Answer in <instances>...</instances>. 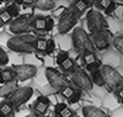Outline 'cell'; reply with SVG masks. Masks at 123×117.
Instances as JSON below:
<instances>
[{"instance_id":"cell-1","label":"cell","mask_w":123,"mask_h":117,"mask_svg":"<svg viewBox=\"0 0 123 117\" xmlns=\"http://www.w3.org/2000/svg\"><path fill=\"white\" fill-rule=\"evenodd\" d=\"M35 35L25 33V35H16L10 37L6 42V47L15 53H24V54H32L35 52Z\"/></svg>"},{"instance_id":"cell-2","label":"cell","mask_w":123,"mask_h":117,"mask_svg":"<svg viewBox=\"0 0 123 117\" xmlns=\"http://www.w3.org/2000/svg\"><path fill=\"white\" fill-rule=\"evenodd\" d=\"M71 42H73L74 48L80 53L96 51L94 43H92V41H91L90 33H87L86 31L81 27H74L73 28V32H71Z\"/></svg>"},{"instance_id":"cell-3","label":"cell","mask_w":123,"mask_h":117,"mask_svg":"<svg viewBox=\"0 0 123 117\" xmlns=\"http://www.w3.org/2000/svg\"><path fill=\"white\" fill-rule=\"evenodd\" d=\"M101 72L104 75L105 85L110 91H116L119 86L123 85V77L110 64H102Z\"/></svg>"},{"instance_id":"cell-4","label":"cell","mask_w":123,"mask_h":117,"mask_svg":"<svg viewBox=\"0 0 123 117\" xmlns=\"http://www.w3.org/2000/svg\"><path fill=\"white\" fill-rule=\"evenodd\" d=\"M7 26H9V31L14 36L31 33V31H33L32 15H20L16 19H14Z\"/></svg>"},{"instance_id":"cell-5","label":"cell","mask_w":123,"mask_h":117,"mask_svg":"<svg viewBox=\"0 0 123 117\" xmlns=\"http://www.w3.org/2000/svg\"><path fill=\"white\" fill-rule=\"evenodd\" d=\"M86 24H87V28L90 33L96 32V31H100V30H106L110 27L107 19L98 10H87Z\"/></svg>"},{"instance_id":"cell-6","label":"cell","mask_w":123,"mask_h":117,"mask_svg":"<svg viewBox=\"0 0 123 117\" xmlns=\"http://www.w3.org/2000/svg\"><path fill=\"white\" fill-rule=\"evenodd\" d=\"M90 37L95 46V49L104 52L112 46V41H113L115 36L112 35V32L108 28H106V30H100L96 31V32L90 33Z\"/></svg>"},{"instance_id":"cell-7","label":"cell","mask_w":123,"mask_h":117,"mask_svg":"<svg viewBox=\"0 0 123 117\" xmlns=\"http://www.w3.org/2000/svg\"><path fill=\"white\" fill-rule=\"evenodd\" d=\"M79 17L71 11L70 7H68L65 11L58 17V25L57 30L59 35H67L68 32L73 31V28L76 26Z\"/></svg>"},{"instance_id":"cell-8","label":"cell","mask_w":123,"mask_h":117,"mask_svg":"<svg viewBox=\"0 0 123 117\" xmlns=\"http://www.w3.org/2000/svg\"><path fill=\"white\" fill-rule=\"evenodd\" d=\"M33 95V89L30 86H20L16 88L11 94L6 98L12 104V106L16 109H18L20 106H22L24 104H26Z\"/></svg>"},{"instance_id":"cell-9","label":"cell","mask_w":123,"mask_h":117,"mask_svg":"<svg viewBox=\"0 0 123 117\" xmlns=\"http://www.w3.org/2000/svg\"><path fill=\"white\" fill-rule=\"evenodd\" d=\"M70 81L83 91H91L92 85H94L89 74L81 68H76L70 74Z\"/></svg>"},{"instance_id":"cell-10","label":"cell","mask_w":123,"mask_h":117,"mask_svg":"<svg viewBox=\"0 0 123 117\" xmlns=\"http://www.w3.org/2000/svg\"><path fill=\"white\" fill-rule=\"evenodd\" d=\"M44 74H46V79L48 80L49 85L55 91L62 90L64 86H67V85L69 84V81L64 77V74H62L59 70H57L54 68H50V67L49 68H46Z\"/></svg>"},{"instance_id":"cell-11","label":"cell","mask_w":123,"mask_h":117,"mask_svg":"<svg viewBox=\"0 0 123 117\" xmlns=\"http://www.w3.org/2000/svg\"><path fill=\"white\" fill-rule=\"evenodd\" d=\"M12 68L16 72V75H17V80L18 81H25L28 79H32L37 75V67L32 65V64H15L12 65Z\"/></svg>"},{"instance_id":"cell-12","label":"cell","mask_w":123,"mask_h":117,"mask_svg":"<svg viewBox=\"0 0 123 117\" xmlns=\"http://www.w3.org/2000/svg\"><path fill=\"white\" fill-rule=\"evenodd\" d=\"M91 4L92 3L90 0H73V3L70 5V10L80 19L89 10Z\"/></svg>"},{"instance_id":"cell-13","label":"cell","mask_w":123,"mask_h":117,"mask_svg":"<svg viewBox=\"0 0 123 117\" xmlns=\"http://www.w3.org/2000/svg\"><path fill=\"white\" fill-rule=\"evenodd\" d=\"M49 105H50V101L47 96H38L37 100L32 104V106H31V110L35 113L44 116V113L47 112V110L49 107Z\"/></svg>"},{"instance_id":"cell-14","label":"cell","mask_w":123,"mask_h":117,"mask_svg":"<svg viewBox=\"0 0 123 117\" xmlns=\"http://www.w3.org/2000/svg\"><path fill=\"white\" fill-rule=\"evenodd\" d=\"M57 6L55 0H33L32 7L41 11H52Z\"/></svg>"},{"instance_id":"cell-15","label":"cell","mask_w":123,"mask_h":117,"mask_svg":"<svg viewBox=\"0 0 123 117\" xmlns=\"http://www.w3.org/2000/svg\"><path fill=\"white\" fill-rule=\"evenodd\" d=\"M15 80H17V75L12 67L11 68L5 67L4 69H0V85L9 81H15Z\"/></svg>"},{"instance_id":"cell-16","label":"cell","mask_w":123,"mask_h":117,"mask_svg":"<svg viewBox=\"0 0 123 117\" xmlns=\"http://www.w3.org/2000/svg\"><path fill=\"white\" fill-rule=\"evenodd\" d=\"M81 111H83L84 117H108L107 113L104 110L96 107V106H92V105L84 106V107L81 109Z\"/></svg>"},{"instance_id":"cell-17","label":"cell","mask_w":123,"mask_h":117,"mask_svg":"<svg viewBox=\"0 0 123 117\" xmlns=\"http://www.w3.org/2000/svg\"><path fill=\"white\" fill-rule=\"evenodd\" d=\"M32 28L36 31H44L46 30V16H41V15L32 16Z\"/></svg>"},{"instance_id":"cell-18","label":"cell","mask_w":123,"mask_h":117,"mask_svg":"<svg viewBox=\"0 0 123 117\" xmlns=\"http://www.w3.org/2000/svg\"><path fill=\"white\" fill-rule=\"evenodd\" d=\"M59 68L62 69V72L65 73V74H71L78 67L75 64V62L69 57V58H67L63 63H62V64H59Z\"/></svg>"},{"instance_id":"cell-19","label":"cell","mask_w":123,"mask_h":117,"mask_svg":"<svg viewBox=\"0 0 123 117\" xmlns=\"http://www.w3.org/2000/svg\"><path fill=\"white\" fill-rule=\"evenodd\" d=\"M14 110H15V107H14L12 104L7 99L3 100L1 102H0V112L3 113L4 117H10L14 113Z\"/></svg>"},{"instance_id":"cell-20","label":"cell","mask_w":123,"mask_h":117,"mask_svg":"<svg viewBox=\"0 0 123 117\" xmlns=\"http://www.w3.org/2000/svg\"><path fill=\"white\" fill-rule=\"evenodd\" d=\"M16 88H17V86H16V80H15V81H9V83L3 84V86L0 88V96L6 99Z\"/></svg>"},{"instance_id":"cell-21","label":"cell","mask_w":123,"mask_h":117,"mask_svg":"<svg viewBox=\"0 0 123 117\" xmlns=\"http://www.w3.org/2000/svg\"><path fill=\"white\" fill-rule=\"evenodd\" d=\"M92 83L97 86H104L105 85V80H104V75H102V72H101V68L100 69H96L94 72H91V75H90Z\"/></svg>"},{"instance_id":"cell-22","label":"cell","mask_w":123,"mask_h":117,"mask_svg":"<svg viewBox=\"0 0 123 117\" xmlns=\"http://www.w3.org/2000/svg\"><path fill=\"white\" fill-rule=\"evenodd\" d=\"M46 46H47V39L44 37H36L35 41V52L46 54Z\"/></svg>"},{"instance_id":"cell-23","label":"cell","mask_w":123,"mask_h":117,"mask_svg":"<svg viewBox=\"0 0 123 117\" xmlns=\"http://www.w3.org/2000/svg\"><path fill=\"white\" fill-rule=\"evenodd\" d=\"M97 59L98 58L96 56L95 51L94 52H84V53H81V62L84 63V65H89V64H91V63L96 62Z\"/></svg>"},{"instance_id":"cell-24","label":"cell","mask_w":123,"mask_h":117,"mask_svg":"<svg viewBox=\"0 0 123 117\" xmlns=\"http://www.w3.org/2000/svg\"><path fill=\"white\" fill-rule=\"evenodd\" d=\"M112 46L115 47V49L119 53L121 56H123V35L115 36L113 41H112Z\"/></svg>"},{"instance_id":"cell-25","label":"cell","mask_w":123,"mask_h":117,"mask_svg":"<svg viewBox=\"0 0 123 117\" xmlns=\"http://www.w3.org/2000/svg\"><path fill=\"white\" fill-rule=\"evenodd\" d=\"M0 20H1V22L4 24V26H6L14 20V17L11 16V14L9 13V10L5 7V9L0 10Z\"/></svg>"},{"instance_id":"cell-26","label":"cell","mask_w":123,"mask_h":117,"mask_svg":"<svg viewBox=\"0 0 123 117\" xmlns=\"http://www.w3.org/2000/svg\"><path fill=\"white\" fill-rule=\"evenodd\" d=\"M75 91V89H74V86L73 85H70V84H68L67 86H64L62 90H59L58 92L62 95V96H63L64 99H69L71 95H73V92Z\"/></svg>"},{"instance_id":"cell-27","label":"cell","mask_w":123,"mask_h":117,"mask_svg":"<svg viewBox=\"0 0 123 117\" xmlns=\"http://www.w3.org/2000/svg\"><path fill=\"white\" fill-rule=\"evenodd\" d=\"M81 96H83V90H75L74 92H73V95L68 99V102L70 104V105H74V104H78L80 100H81Z\"/></svg>"},{"instance_id":"cell-28","label":"cell","mask_w":123,"mask_h":117,"mask_svg":"<svg viewBox=\"0 0 123 117\" xmlns=\"http://www.w3.org/2000/svg\"><path fill=\"white\" fill-rule=\"evenodd\" d=\"M57 48V45H55V39L54 38H50L47 41V46H46V54L47 56H52L54 51Z\"/></svg>"},{"instance_id":"cell-29","label":"cell","mask_w":123,"mask_h":117,"mask_svg":"<svg viewBox=\"0 0 123 117\" xmlns=\"http://www.w3.org/2000/svg\"><path fill=\"white\" fill-rule=\"evenodd\" d=\"M6 9L9 10V13L11 14V16H12L14 19H16L17 16H20V5L12 3V4H10Z\"/></svg>"},{"instance_id":"cell-30","label":"cell","mask_w":123,"mask_h":117,"mask_svg":"<svg viewBox=\"0 0 123 117\" xmlns=\"http://www.w3.org/2000/svg\"><path fill=\"white\" fill-rule=\"evenodd\" d=\"M9 63V54L7 52L0 46V67H4Z\"/></svg>"},{"instance_id":"cell-31","label":"cell","mask_w":123,"mask_h":117,"mask_svg":"<svg viewBox=\"0 0 123 117\" xmlns=\"http://www.w3.org/2000/svg\"><path fill=\"white\" fill-rule=\"evenodd\" d=\"M67 58H69V52L68 51H60L59 53H58V56H57V58H55V62H57V64L59 65V64H62Z\"/></svg>"},{"instance_id":"cell-32","label":"cell","mask_w":123,"mask_h":117,"mask_svg":"<svg viewBox=\"0 0 123 117\" xmlns=\"http://www.w3.org/2000/svg\"><path fill=\"white\" fill-rule=\"evenodd\" d=\"M111 1H112V0H94V5L98 10H105Z\"/></svg>"},{"instance_id":"cell-33","label":"cell","mask_w":123,"mask_h":117,"mask_svg":"<svg viewBox=\"0 0 123 117\" xmlns=\"http://www.w3.org/2000/svg\"><path fill=\"white\" fill-rule=\"evenodd\" d=\"M74 116H75V113L68 107V105L62 111H59V113L57 115V117H74Z\"/></svg>"},{"instance_id":"cell-34","label":"cell","mask_w":123,"mask_h":117,"mask_svg":"<svg viewBox=\"0 0 123 117\" xmlns=\"http://www.w3.org/2000/svg\"><path fill=\"white\" fill-rule=\"evenodd\" d=\"M102 67V62L100 60V59H97L96 62H94V63H91V64H89V65H85V69L87 70V72H94V70H96V69H100Z\"/></svg>"},{"instance_id":"cell-35","label":"cell","mask_w":123,"mask_h":117,"mask_svg":"<svg viewBox=\"0 0 123 117\" xmlns=\"http://www.w3.org/2000/svg\"><path fill=\"white\" fill-rule=\"evenodd\" d=\"M116 9H117V3L115 1V0H112V1L108 4V6L104 10V13L106 15H110V14H113L116 11Z\"/></svg>"},{"instance_id":"cell-36","label":"cell","mask_w":123,"mask_h":117,"mask_svg":"<svg viewBox=\"0 0 123 117\" xmlns=\"http://www.w3.org/2000/svg\"><path fill=\"white\" fill-rule=\"evenodd\" d=\"M54 27V20L52 16H46V32H49V31H52Z\"/></svg>"},{"instance_id":"cell-37","label":"cell","mask_w":123,"mask_h":117,"mask_svg":"<svg viewBox=\"0 0 123 117\" xmlns=\"http://www.w3.org/2000/svg\"><path fill=\"white\" fill-rule=\"evenodd\" d=\"M115 95H116L117 100H118L121 104H123V85H122V86H119V88L115 91Z\"/></svg>"},{"instance_id":"cell-38","label":"cell","mask_w":123,"mask_h":117,"mask_svg":"<svg viewBox=\"0 0 123 117\" xmlns=\"http://www.w3.org/2000/svg\"><path fill=\"white\" fill-rule=\"evenodd\" d=\"M65 106H67V105H65L64 102H60V104H57V105L54 106V115L57 116V115L59 113V111H62V110H63V109L65 107Z\"/></svg>"},{"instance_id":"cell-39","label":"cell","mask_w":123,"mask_h":117,"mask_svg":"<svg viewBox=\"0 0 123 117\" xmlns=\"http://www.w3.org/2000/svg\"><path fill=\"white\" fill-rule=\"evenodd\" d=\"M68 7H64V6H60L59 9H58V11H54V10H53V15H54V17H59L62 14H63L64 11H65V10H67Z\"/></svg>"},{"instance_id":"cell-40","label":"cell","mask_w":123,"mask_h":117,"mask_svg":"<svg viewBox=\"0 0 123 117\" xmlns=\"http://www.w3.org/2000/svg\"><path fill=\"white\" fill-rule=\"evenodd\" d=\"M32 4H33V0H24V4H22V6L28 7V6H32Z\"/></svg>"},{"instance_id":"cell-41","label":"cell","mask_w":123,"mask_h":117,"mask_svg":"<svg viewBox=\"0 0 123 117\" xmlns=\"http://www.w3.org/2000/svg\"><path fill=\"white\" fill-rule=\"evenodd\" d=\"M26 117H44V116H42V115H38V113H35V112H31V113H28Z\"/></svg>"},{"instance_id":"cell-42","label":"cell","mask_w":123,"mask_h":117,"mask_svg":"<svg viewBox=\"0 0 123 117\" xmlns=\"http://www.w3.org/2000/svg\"><path fill=\"white\" fill-rule=\"evenodd\" d=\"M14 3L17 4V5H22L24 4V0H14Z\"/></svg>"},{"instance_id":"cell-43","label":"cell","mask_w":123,"mask_h":117,"mask_svg":"<svg viewBox=\"0 0 123 117\" xmlns=\"http://www.w3.org/2000/svg\"><path fill=\"white\" fill-rule=\"evenodd\" d=\"M3 27H4V24L1 22V20H0V28H3Z\"/></svg>"},{"instance_id":"cell-44","label":"cell","mask_w":123,"mask_h":117,"mask_svg":"<svg viewBox=\"0 0 123 117\" xmlns=\"http://www.w3.org/2000/svg\"><path fill=\"white\" fill-rule=\"evenodd\" d=\"M3 1H6V0H0V3H3Z\"/></svg>"},{"instance_id":"cell-45","label":"cell","mask_w":123,"mask_h":117,"mask_svg":"<svg viewBox=\"0 0 123 117\" xmlns=\"http://www.w3.org/2000/svg\"><path fill=\"white\" fill-rule=\"evenodd\" d=\"M90 1H91V3H92V4H94V0H90Z\"/></svg>"},{"instance_id":"cell-46","label":"cell","mask_w":123,"mask_h":117,"mask_svg":"<svg viewBox=\"0 0 123 117\" xmlns=\"http://www.w3.org/2000/svg\"><path fill=\"white\" fill-rule=\"evenodd\" d=\"M122 19H123V13H122Z\"/></svg>"},{"instance_id":"cell-47","label":"cell","mask_w":123,"mask_h":117,"mask_svg":"<svg viewBox=\"0 0 123 117\" xmlns=\"http://www.w3.org/2000/svg\"><path fill=\"white\" fill-rule=\"evenodd\" d=\"M74 117H78V116H76V115H75V116H74Z\"/></svg>"}]
</instances>
